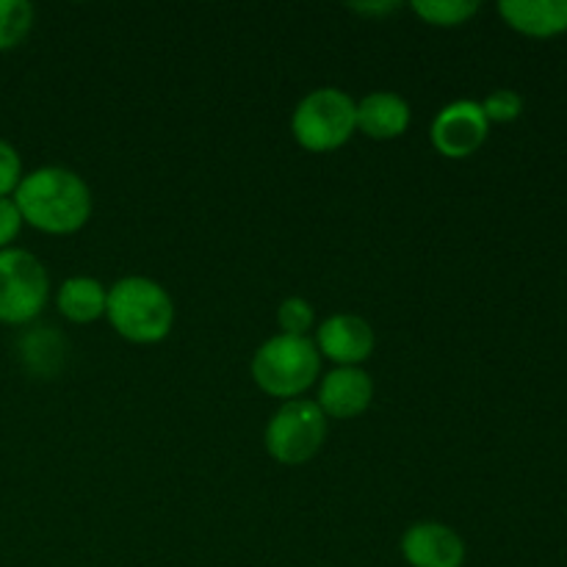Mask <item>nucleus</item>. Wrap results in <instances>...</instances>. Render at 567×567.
<instances>
[{"label":"nucleus","instance_id":"f257e3e1","mask_svg":"<svg viewBox=\"0 0 567 567\" xmlns=\"http://www.w3.org/2000/svg\"><path fill=\"white\" fill-rule=\"evenodd\" d=\"M11 199L20 210L22 225L50 236L78 233L92 216V192L81 175L64 166H42L22 175Z\"/></svg>","mask_w":567,"mask_h":567},{"label":"nucleus","instance_id":"f03ea898","mask_svg":"<svg viewBox=\"0 0 567 567\" xmlns=\"http://www.w3.org/2000/svg\"><path fill=\"white\" fill-rule=\"evenodd\" d=\"M105 316L111 327L131 343L164 341L175 324V305L150 277H122L109 288Z\"/></svg>","mask_w":567,"mask_h":567},{"label":"nucleus","instance_id":"7ed1b4c3","mask_svg":"<svg viewBox=\"0 0 567 567\" xmlns=\"http://www.w3.org/2000/svg\"><path fill=\"white\" fill-rule=\"evenodd\" d=\"M319 371L321 354L308 336H275L252 358V380L277 399H297L313 385Z\"/></svg>","mask_w":567,"mask_h":567},{"label":"nucleus","instance_id":"20e7f679","mask_svg":"<svg viewBox=\"0 0 567 567\" xmlns=\"http://www.w3.org/2000/svg\"><path fill=\"white\" fill-rule=\"evenodd\" d=\"M291 131L310 153H330L343 147L358 131V103L341 89H316L299 100Z\"/></svg>","mask_w":567,"mask_h":567},{"label":"nucleus","instance_id":"39448f33","mask_svg":"<svg viewBox=\"0 0 567 567\" xmlns=\"http://www.w3.org/2000/svg\"><path fill=\"white\" fill-rule=\"evenodd\" d=\"M50 297L48 269L25 249H0V321L28 324L44 310Z\"/></svg>","mask_w":567,"mask_h":567},{"label":"nucleus","instance_id":"423d86ee","mask_svg":"<svg viewBox=\"0 0 567 567\" xmlns=\"http://www.w3.org/2000/svg\"><path fill=\"white\" fill-rule=\"evenodd\" d=\"M327 437V415L310 399H291L266 426V452L282 465H305Z\"/></svg>","mask_w":567,"mask_h":567},{"label":"nucleus","instance_id":"0eeeda50","mask_svg":"<svg viewBox=\"0 0 567 567\" xmlns=\"http://www.w3.org/2000/svg\"><path fill=\"white\" fill-rule=\"evenodd\" d=\"M491 122H487L482 103L474 100H454L446 109L437 111L432 122V147L446 158H468L485 144Z\"/></svg>","mask_w":567,"mask_h":567},{"label":"nucleus","instance_id":"6e6552de","mask_svg":"<svg viewBox=\"0 0 567 567\" xmlns=\"http://www.w3.org/2000/svg\"><path fill=\"white\" fill-rule=\"evenodd\" d=\"M374 330L365 319L352 313L330 316L316 332V349L338 365H360L374 352Z\"/></svg>","mask_w":567,"mask_h":567},{"label":"nucleus","instance_id":"1a4fd4ad","mask_svg":"<svg viewBox=\"0 0 567 567\" xmlns=\"http://www.w3.org/2000/svg\"><path fill=\"white\" fill-rule=\"evenodd\" d=\"M402 554L410 567H463L465 565V543L452 526L415 524L404 532Z\"/></svg>","mask_w":567,"mask_h":567},{"label":"nucleus","instance_id":"9d476101","mask_svg":"<svg viewBox=\"0 0 567 567\" xmlns=\"http://www.w3.org/2000/svg\"><path fill=\"white\" fill-rule=\"evenodd\" d=\"M374 399V382L358 365H338L336 371L321 380L319 408L327 419H358L371 408Z\"/></svg>","mask_w":567,"mask_h":567},{"label":"nucleus","instance_id":"9b49d317","mask_svg":"<svg viewBox=\"0 0 567 567\" xmlns=\"http://www.w3.org/2000/svg\"><path fill=\"white\" fill-rule=\"evenodd\" d=\"M498 14L526 37H557L567 31V0H502Z\"/></svg>","mask_w":567,"mask_h":567},{"label":"nucleus","instance_id":"f8f14e48","mask_svg":"<svg viewBox=\"0 0 567 567\" xmlns=\"http://www.w3.org/2000/svg\"><path fill=\"white\" fill-rule=\"evenodd\" d=\"M410 127L408 100L393 92H374L358 103V131L369 138H396Z\"/></svg>","mask_w":567,"mask_h":567},{"label":"nucleus","instance_id":"ddd939ff","mask_svg":"<svg viewBox=\"0 0 567 567\" xmlns=\"http://www.w3.org/2000/svg\"><path fill=\"white\" fill-rule=\"evenodd\" d=\"M105 299L109 291L103 282L94 277H70L61 282L59 288V310L64 319L75 321V324H92L100 316H105Z\"/></svg>","mask_w":567,"mask_h":567},{"label":"nucleus","instance_id":"4468645a","mask_svg":"<svg viewBox=\"0 0 567 567\" xmlns=\"http://www.w3.org/2000/svg\"><path fill=\"white\" fill-rule=\"evenodd\" d=\"M22 354L39 374H53L64 354V341H59L55 330H33L22 341Z\"/></svg>","mask_w":567,"mask_h":567},{"label":"nucleus","instance_id":"2eb2a0df","mask_svg":"<svg viewBox=\"0 0 567 567\" xmlns=\"http://www.w3.org/2000/svg\"><path fill=\"white\" fill-rule=\"evenodd\" d=\"M413 11L430 25H463L480 11L476 0H419L413 3Z\"/></svg>","mask_w":567,"mask_h":567},{"label":"nucleus","instance_id":"dca6fc26","mask_svg":"<svg viewBox=\"0 0 567 567\" xmlns=\"http://www.w3.org/2000/svg\"><path fill=\"white\" fill-rule=\"evenodd\" d=\"M33 6L28 0H0V50L22 44L31 33Z\"/></svg>","mask_w":567,"mask_h":567},{"label":"nucleus","instance_id":"f3484780","mask_svg":"<svg viewBox=\"0 0 567 567\" xmlns=\"http://www.w3.org/2000/svg\"><path fill=\"white\" fill-rule=\"evenodd\" d=\"M316 319V310L308 299L291 297L277 308V324H280L282 336L305 338V332H310Z\"/></svg>","mask_w":567,"mask_h":567},{"label":"nucleus","instance_id":"a211bd4d","mask_svg":"<svg viewBox=\"0 0 567 567\" xmlns=\"http://www.w3.org/2000/svg\"><path fill=\"white\" fill-rule=\"evenodd\" d=\"M482 111H485L487 122H513L524 111V100L513 89H496V92H491L485 97Z\"/></svg>","mask_w":567,"mask_h":567},{"label":"nucleus","instance_id":"6ab92c4d","mask_svg":"<svg viewBox=\"0 0 567 567\" xmlns=\"http://www.w3.org/2000/svg\"><path fill=\"white\" fill-rule=\"evenodd\" d=\"M22 181L20 153L6 138H0V197H11Z\"/></svg>","mask_w":567,"mask_h":567},{"label":"nucleus","instance_id":"aec40b11","mask_svg":"<svg viewBox=\"0 0 567 567\" xmlns=\"http://www.w3.org/2000/svg\"><path fill=\"white\" fill-rule=\"evenodd\" d=\"M22 216L17 210L14 199L0 197V249H9V244L20 236Z\"/></svg>","mask_w":567,"mask_h":567},{"label":"nucleus","instance_id":"412c9836","mask_svg":"<svg viewBox=\"0 0 567 567\" xmlns=\"http://www.w3.org/2000/svg\"><path fill=\"white\" fill-rule=\"evenodd\" d=\"M349 9L360 11V14L380 17V14H391V11H396L399 3H393V0H388V3H352Z\"/></svg>","mask_w":567,"mask_h":567}]
</instances>
